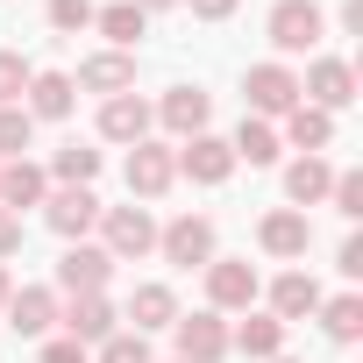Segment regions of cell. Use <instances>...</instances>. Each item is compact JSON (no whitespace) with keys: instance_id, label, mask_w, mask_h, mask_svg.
<instances>
[{"instance_id":"obj_19","label":"cell","mask_w":363,"mask_h":363,"mask_svg":"<svg viewBox=\"0 0 363 363\" xmlns=\"http://www.w3.org/2000/svg\"><path fill=\"white\" fill-rule=\"evenodd\" d=\"M150 100H135V93H114V100H100V135L107 143H143L150 135Z\"/></svg>"},{"instance_id":"obj_21","label":"cell","mask_w":363,"mask_h":363,"mask_svg":"<svg viewBox=\"0 0 363 363\" xmlns=\"http://www.w3.org/2000/svg\"><path fill=\"white\" fill-rule=\"evenodd\" d=\"M328 186H335V164H328V157H299V164H285V200H292L299 214L320 207Z\"/></svg>"},{"instance_id":"obj_30","label":"cell","mask_w":363,"mask_h":363,"mask_svg":"<svg viewBox=\"0 0 363 363\" xmlns=\"http://www.w3.org/2000/svg\"><path fill=\"white\" fill-rule=\"evenodd\" d=\"M36 143V121H29V107H0V157H22Z\"/></svg>"},{"instance_id":"obj_26","label":"cell","mask_w":363,"mask_h":363,"mask_svg":"<svg viewBox=\"0 0 363 363\" xmlns=\"http://www.w3.org/2000/svg\"><path fill=\"white\" fill-rule=\"evenodd\" d=\"M228 150H235V164H278V150H285V143H278V128H271V121L242 114V128H235V143H228Z\"/></svg>"},{"instance_id":"obj_12","label":"cell","mask_w":363,"mask_h":363,"mask_svg":"<svg viewBox=\"0 0 363 363\" xmlns=\"http://www.w3.org/2000/svg\"><path fill=\"white\" fill-rule=\"evenodd\" d=\"M107 278H114V257H107L100 242H72V250L57 257V292H72V299L107 292Z\"/></svg>"},{"instance_id":"obj_2","label":"cell","mask_w":363,"mask_h":363,"mask_svg":"<svg viewBox=\"0 0 363 363\" xmlns=\"http://www.w3.org/2000/svg\"><path fill=\"white\" fill-rule=\"evenodd\" d=\"M242 93H250V114L257 121H278V114H292L299 107V72L292 65H250V79H242Z\"/></svg>"},{"instance_id":"obj_10","label":"cell","mask_w":363,"mask_h":363,"mask_svg":"<svg viewBox=\"0 0 363 363\" xmlns=\"http://www.w3.org/2000/svg\"><path fill=\"white\" fill-rule=\"evenodd\" d=\"M299 100H306V107H320V114H342V107L356 100V72H349L342 57H313V65H306V79H299Z\"/></svg>"},{"instance_id":"obj_24","label":"cell","mask_w":363,"mask_h":363,"mask_svg":"<svg viewBox=\"0 0 363 363\" xmlns=\"http://www.w3.org/2000/svg\"><path fill=\"white\" fill-rule=\"evenodd\" d=\"M93 29H100L114 50H135V43H143V29H150V15L135 8V0H114V8H93Z\"/></svg>"},{"instance_id":"obj_22","label":"cell","mask_w":363,"mask_h":363,"mask_svg":"<svg viewBox=\"0 0 363 363\" xmlns=\"http://www.w3.org/2000/svg\"><path fill=\"white\" fill-rule=\"evenodd\" d=\"M271 313H278L285 328H292V320H313V313H320V285H313L306 271H285V278L271 285Z\"/></svg>"},{"instance_id":"obj_16","label":"cell","mask_w":363,"mask_h":363,"mask_svg":"<svg viewBox=\"0 0 363 363\" xmlns=\"http://www.w3.org/2000/svg\"><path fill=\"white\" fill-rule=\"evenodd\" d=\"M57 320H65V335H72V342H86V349H100L107 335H121V328H114L121 313L107 306V292H86V299H72Z\"/></svg>"},{"instance_id":"obj_23","label":"cell","mask_w":363,"mask_h":363,"mask_svg":"<svg viewBox=\"0 0 363 363\" xmlns=\"http://www.w3.org/2000/svg\"><path fill=\"white\" fill-rule=\"evenodd\" d=\"M278 143H292V150L320 157V150L335 143V114H320V107H306V100H299V107L285 114V135H278Z\"/></svg>"},{"instance_id":"obj_1","label":"cell","mask_w":363,"mask_h":363,"mask_svg":"<svg viewBox=\"0 0 363 363\" xmlns=\"http://www.w3.org/2000/svg\"><path fill=\"white\" fill-rule=\"evenodd\" d=\"M264 29H271V50H278V65H285V57H299V50H320L328 15L313 8V0H278Z\"/></svg>"},{"instance_id":"obj_5","label":"cell","mask_w":363,"mask_h":363,"mask_svg":"<svg viewBox=\"0 0 363 363\" xmlns=\"http://www.w3.org/2000/svg\"><path fill=\"white\" fill-rule=\"evenodd\" d=\"M257 292H264V285H257V264H250V257H214V264H207V306H214V313H250Z\"/></svg>"},{"instance_id":"obj_36","label":"cell","mask_w":363,"mask_h":363,"mask_svg":"<svg viewBox=\"0 0 363 363\" xmlns=\"http://www.w3.org/2000/svg\"><path fill=\"white\" fill-rule=\"evenodd\" d=\"M186 8H193V15H200V22H228V15H235V8H242V0H186Z\"/></svg>"},{"instance_id":"obj_33","label":"cell","mask_w":363,"mask_h":363,"mask_svg":"<svg viewBox=\"0 0 363 363\" xmlns=\"http://www.w3.org/2000/svg\"><path fill=\"white\" fill-rule=\"evenodd\" d=\"M50 29H57V36L93 29V0H50Z\"/></svg>"},{"instance_id":"obj_25","label":"cell","mask_w":363,"mask_h":363,"mask_svg":"<svg viewBox=\"0 0 363 363\" xmlns=\"http://www.w3.org/2000/svg\"><path fill=\"white\" fill-rule=\"evenodd\" d=\"M128 320H135V335H157V328H171V320H178V299H171V285H135V299H128Z\"/></svg>"},{"instance_id":"obj_32","label":"cell","mask_w":363,"mask_h":363,"mask_svg":"<svg viewBox=\"0 0 363 363\" xmlns=\"http://www.w3.org/2000/svg\"><path fill=\"white\" fill-rule=\"evenodd\" d=\"M93 363H157V356H150V342H143V335H107Z\"/></svg>"},{"instance_id":"obj_20","label":"cell","mask_w":363,"mask_h":363,"mask_svg":"<svg viewBox=\"0 0 363 363\" xmlns=\"http://www.w3.org/2000/svg\"><path fill=\"white\" fill-rule=\"evenodd\" d=\"M72 100H79V86H72V72H36L29 79V121H65L72 114Z\"/></svg>"},{"instance_id":"obj_39","label":"cell","mask_w":363,"mask_h":363,"mask_svg":"<svg viewBox=\"0 0 363 363\" xmlns=\"http://www.w3.org/2000/svg\"><path fill=\"white\" fill-rule=\"evenodd\" d=\"M143 15H164V8H186V0H135Z\"/></svg>"},{"instance_id":"obj_27","label":"cell","mask_w":363,"mask_h":363,"mask_svg":"<svg viewBox=\"0 0 363 363\" xmlns=\"http://www.w3.org/2000/svg\"><path fill=\"white\" fill-rule=\"evenodd\" d=\"M313 320H320V335H328V342H356V335H363V299H356V292L320 299V313H313Z\"/></svg>"},{"instance_id":"obj_17","label":"cell","mask_w":363,"mask_h":363,"mask_svg":"<svg viewBox=\"0 0 363 363\" xmlns=\"http://www.w3.org/2000/svg\"><path fill=\"white\" fill-rule=\"evenodd\" d=\"M8 320H15V335L43 342V335L57 328V292H50V285H22V292H8Z\"/></svg>"},{"instance_id":"obj_34","label":"cell","mask_w":363,"mask_h":363,"mask_svg":"<svg viewBox=\"0 0 363 363\" xmlns=\"http://www.w3.org/2000/svg\"><path fill=\"white\" fill-rule=\"evenodd\" d=\"M36 363H93V349H86V342H72V335H50Z\"/></svg>"},{"instance_id":"obj_9","label":"cell","mask_w":363,"mask_h":363,"mask_svg":"<svg viewBox=\"0 0 363 363\" xmlns=\"http://www.w3.org/2000/svg\"><path fill=\"white\" fill-rule=\"evenodd\" d=\"M178 186V164H171V143H128V193L135 200H164Z\"/></svg>"},{"instance_id":"obj_13","label":"cell","mask_w":363,"mask_h":363,"mask_svg":"<svg viewBox=\"0 0 363 363\" xmlns=\"http://www.w3.org/2000/svg\"><path fill=\"white\" fill-rule=\"evenodd\" d=\"M150 114H157V121H164L178 143H186V135H207V114H214V100H207L200 86H171V93H164Z\"/></svg>"},{"instance_id":"obj_8","label":"cell","mask_w":363,"mask_h":363,"mask_svg":"<svg viewBox=\"0 0 363 363\" xmlns=\"http://www.w3.org/2000/svg\"><path fill=\"white\" fill-rule=\"evenodd\" d=\"M257 250L278 257V264H299V257L313 250V221H306L299 207H271V214L257 221Z\"/></svg>"},{"instance_id":"obj_35","label":"cell","mask_w":363,"mask_h":363,"mask_svg":"<svg viewBox=\"0 0 363 363\" xmlns=\"http://www.w3.org/2000/svg\"><path fill=\"white\" fill-rule=\"evenodd\" d=\"M22 250V214H8V207H0V264H8Z\"/></svg>"},{"instance_id":"obj_28","label":"cell","mask_w":363,"mask_h":363,"mask_svg":"<svg viewBox=\"0 0 363 363\" xmlns=\"http://www.w3.org/2000/svg\"><path fill=\"white\" fill-rule=\"evenodd\" d=\"M50 171H57V186H93V178H100V150L93 143H65L50 157Z\"/></svg>"},{"instance_id":"obj_31","label":"cell","mask_w":363,"mask_h":363,"mask_svg":"<svg viewBox=\"0 0 363 363\" xmlns=\"http://www.w3.org/2000/svg\"><path fill=\"white\" fill-rule=\"evenodd\" d=\"M328 200H335V214H342V221H356V214H363V171H335Z\"/></svg>"},{"instance_id":"obj_29","label":"cell","mask_w":363,"mask_h":363,"mask_svg":"<svg viewBox=\"0 0 363 363\" xmlns=\"http://www.w3.org/2000/svg\"><path fill=\"white\" fill-rule=\"evenodd\" d=\"M29 57L22 50H0V107H22V93H29Z\"/></svg>"},{"instance_id":"obj_4","label":"cell","mask_w":363,"mask_h":363,"mask_svg":"<svg viewBox=\"0 0 363 363\" xmlns=\"http://www.w3.org/2000/svg\"><path fill=\"white\" fill-rule=\"evenodd\" d=\"M157 250H164V264H178V271H207V264H214V221H207V214H178L171 228H157Z\"/></svg>"},{"instance_id":"obj_18","label":"cell","mask_w":363,"mask_h":363,"mask_svg":"<svg viewBox=\"0 0 363 363\" xmlns=\"http://www.w3.org/2000/svg\"><path fill=\"white\" fill-rule=\"evenodd\" d=\"M285 320L278 313H242L235 328H228V349H242V356H257V363H271V356H285Z\"/></svg>"},{"instance_id":"obj_38","label":"cell","mask_w":363,"mask_h":363,"mask_svg":"<svg viewBox=\"0 0 363 363\" xmlns=\"http://www.w3.org/2000/svg\"><path fill=\"white\" fill-rule=\"evenodd\" d=\"M342 29H349V36H363V0H342Z\"/></svg>"},{"instance_id":"obj_11","label":"cell","mask_w":363,"mask_h":363,"mask_svg":"<svg viewBox=\"0 0 363 363\" xmlns=\"http://www.w3.org/2000/svg\"><path fill=\"white\" fill-rule=\"evenodd\" d=\"M43 221H50L65 242H86V235L100 228V200H93V186H57V193L43 200Z\"/></svg>"},{"instance_id":"obj_37","label":"cell","mask_w":363,"mask_h":363,"mask_svg":"<svg viewBox=\"0 0 363 363\" xmlns=\"http://www.w3.org/2000/svg\"><path fill=\"white\" fill-rule=\"evenodd\" d=\"M335 271H342V278H363V235L342 242V264H335Z\"/></svg>"},{"instance_id":"obj_6","label":"cell","mask_w":363,"mask_h":363,"mask_svg":"<svg viewBox=\"0 0 363 363\" xmlns=\"http://www.w3.org/2000/svg\"><path fill=\"white\" fill-rule=\"evenodd\" d=\"M171 342H178V363H221L228 356V320L207 306V313H178L171 320Z\"/></svg>"},{"instance_id":"obj_40","label":"cell","mask_w":363,"mask_h":363,"mask_svg":"<svg viewBox=\"0 0 363 363\" xmlns=\"http://www.w3.org/2000/svg\"><path fill=\"white\" fill-rule=\"evenodd\" d=\"M8 292H15V278H8V264H0V306H8Z\"/></svg>"},{"instance_id":"obj_3","label":"cell","mask_w":363,"mask_h":363,"mask_svg":"<svg viewBox=\"0 0 363 363\" xmlns=\"http://www.w3.org/2000/svg\"><path fill=\"white\" fill-rule=\"evenodd\" d=\"M100 250L114 257V264H128V257H150L157 250V221H150V207H100Z\"/></svg>"},{"instance_id":"obj_41","label":"cell","mask_w":363,"mask_h":363,"mask_svg":"<svg viewBox=\"0 0 363 363\" xmlns=\"http://www.w3.org/2000/svg\"><path fill=\"white\" fill-rule=\"evenodd\" d=\"M271 363H299V356H271Z\"/></svg>"},{"instance_id":"obj_15","label":"cell","mask_w":363,"mask_h":363,"mask_svg":"<svg viewBox=\"0 0 363 363\" xmlns=\"http://www.w3.org/2000/svg\"><path fill=\"white\" fill-rule=\"evenodd\" d=\"M72 86H86V93H135V50H93L86 65H79V79Z\"/></svg>"},{"instance_id":"obj_7","label":"cell","mask_w":363,"mask_h":363,"mask_svg":"<svg viewBox=\"0 0 363 363\" xmlns=\"http://www.w3.org/2000/svg\"><path fill=\"white\" fill-rule=\"evenodd\" d=\"M171 164H178V178H193V186H228L235 150H228L221 135H186V143L171 150Z\"/></svg>"},{"instance_id":"obj_14","label":"cell","mask_w":363,"mask_h":363,"mask_svg":"<svg viewBox=\"0 0 363 363\" xmlns=\"http://www.w3.org/2000/svg\"><path fill=\"white\" fill-rule=\"evenodd\" d=\"M43 200H50V171H43V164H29V157H8V164H0V207H8V214L43 207Z\"/></svg>"}]
</instances>
